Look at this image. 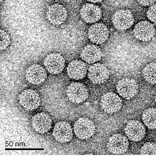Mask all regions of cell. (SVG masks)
<instances>
[{
  "mask_svg": "<svg viewBox=\"0 0 156 158\" xmlns=\"http://www.w3.org/2000/svg\"><path fill=\"white\" fill-rule=\"evenodd\" d=\"M66 94L69 100L76 104L84 102L88 97V92L86 86L78 82H73L68 85Z\"/></svg>",
  "mask_w": 156,
  "mask_h": 158,
  "instance_id": "5",
  "label": "cell"
},
{
  "mask_svg": "<svg viewBox=\"0 0 156 158\" xmlns=\"http://www.w3.org/2000/svg\"><path fill=\"white\" fill-rule=\"evenodd\" d=\"M87 74L88 78L93 83L100 84L107 81L110 75V72L104 64L96 63L89 68Z\"/></svg>",
  "mask_w": 156,
  "mask_h": 158,
  "instance_id": "8",
  "label": "cell"
},
{
  "mask_svg": "<svg viewBox=\"0 0 156 158\" xmlns=\"http://www.w3.org/2000/svg\"><path fill=\"white\" fill-rule=\"evenodd\" d=\"M101 108L106 113L112 114L119 111L122 106V100L116 93H107L101 97L100 101Z\"/></svg>",
  "mask_w": 156,
  "mask_h": 158,
  "instance_id": "2",
  "label": "cell"
},
{
  "mask_svg": "<svg viewBox=\"0 0 156 158\" xmlns=\"http://www.w3.org/2000/svg\"><path fill=\"white\" fill-rule=\"evenodd\" d=\"M129 143L127 137L119 133L110 136L108 141L107 147L111 153L116 155L122 154L128 151Z\"/></svg>",
  "mask_w": 156,
  "mask_h": 158,
  "instance_id": "4",
  "label": "cell"
},
{
  "mask_svg": "<svg viewBox=\"0 0 156 158\" xmlns=\"http://www.w3.org/2000/svg\"><path fill=\"white\" fill-rule=\"evenodd\" d=\"M116 89L120 96L129 100L137 94L138 91V86L134 79L124 78L117 82Z\"/></svg>",
  "mask_w": 156,
  "mask_h": 158,
  "instance_id": "7",
  "label": "cell"
},
{
  "mask_svg": "<svg viewBox=\"0 0 156 158\" xmlns=\"http://www.w3.org/2000/svg\"><path fill=\"white\" fill-rule=\"evenodd\" d=\"M0 49L3 50L6 49L11 43L10 37L7 33L3 29L0 30Z\"/></svg>",
  "mask_w": 156,
  "mask_h": 158,
  "instance_id": "23",
  "label": "cell"
},
{
  "mask_svg": "<svg viewBox=\"0 0 156 158\" xmlns=\"http://www.w3.org/2000/svg\"><path fill=\"white\" fill-rule=\"evenodd\" d=\"M142 119L149 128L156 129V108L150 107L145 109L142 114Z\"/></svg>",
  "mask_w": 156,
  "mask_h": 158,
  "instance_id": "20",
  "label": "cell"
},
{
  "mask_svg": "<svg viewBox=\"0 0 156 158\" xmlns=\"http://www.w3.org/2000/svg\"><path fill=\"white\" fill-rule=\"evenodd\" d=\"M109 31L107 26L102 23L92 24L88 31V37L90 40L96 44H103L108 40Z\"/></svg>",
  "mask_w": 156,
  "mask_h": 158,
  "instance_id": "9",
  "label": "cell"
},
{
  "mask_svg": "<svg viewBox=\"0 0 156 158\" xmlns=\"http://www.w3.org/2000/svg\"><path fill=\"white\" fill-rule=\"evenodd\" d=\"M20 105L26 109L32 110L39 106L40 100L39 94L35 90L27 89L22 91L19 96Z\"/></svg>",
  "mask_w": 156,
  "mask_h": 158,
  "instance_id": "12",
  "label": "cell"
},
{
  "mask_svg": "<svg viewBox=\"0 0 156 158\" xmlns=\"http://www.w3.org/2000/svg\"><path fill=\"white\" fill-rule=\"evenodd\" d=\"M74 131L76 136L82 140L87 139L94 134L95 127L94 123L86 118L78 119L74 125Z\"/></svg>",
  "mask_w": 156,
  "mask_h": 158,
  "instance_id": "1",
  "label": "cell"
},
{
  "mask_svg": "<svg viewBox=\"0 0 156 158\" xmlns=\"http://www.w3.org/2000/svg\"><path fill=\"white\" fill-rule=\"evenodd\" d=\"M133 31L136 38L143 42L150 41L155 34V29L154 25L147 21H141L137 23Z\"/></svg>",
  "mask_w": 156,
  "mask_h": 158,
  "instance_id": "14",
  "label": "cell"
},
{
  "mask_svg": "<svg viewBox=\"0 0 156 158\" xmlns=\"http://www.w3.org/2000/svg\"><path fill=\"white\" fill-rule=\"evenodd\" d=\"M154 100H155V102L156 103V92L155 93V95H154Z\"/></svg>",
  "mask_w": 156,
  "mask_h": 158,
  "instance_id": "27",
  "label": "cell"
},
{
  "mask_svg": "<svg viewBox=\"0 0 156 158\" xmlns=\"http://www.w3.org/2000/svg\"><path fill=\"white\" fill-rule=\"evenodd\" d=\"M140 154L142 155H156V143L152 142L145 143L140 149Z\"/></svg>",
  "mask_w": 156,
  "mask_h": 158,
  "instance_id": "22",
  "label": "cell"
},
{
  "mask_svg": "<svg viewBox=\"0 0 156 158\" xmlns=\"http://www.w3.org/2000/svg\"><path fill=\"white\" fill-rule=\"evenodd\" d=\"M146 16L149 20L156 23V3L150 6L147 12Z\"/></svg>",
  "mask_w": 156,
  "mask_h": 158,
  "instance_id": "24",
  "label": "cell"
},
{
  "mask_svg": "<svg viewBox=\"0 0 156 158\" xmlns=\"http://www.w3.org/2000/svg\"><path fill=\"white\" fill-rule=\"evenodd\" d=\"M88 70L86 64L80 60H75L70 62L67 68V73L71 79L79 80L86 76Z\"/></svg>",
  "mask_w": 156,
  "mask_h": 158,
  "instance_id": "18",
  "label": "cell"
},
{
  "mask_svg": "<svg viewBox=\"0 0 156 158\" xmlns=\"http://www.w3.org/2000/svg\"><path fill=\"white\" fill-rule=\"evenodd\" d=\"M44 67L52 74L61 72L65 66V60L63 56L58 53H51L47 55L43 61Z\"/></svg>",
  "mask_w": 156,
  "mask_h": 158,
  "instance_id": "6",
  "label": "cell"
},
{
  "mask_svg": "<svg viewBox=\"0 0 156 158\" xmlns=\"http://www.w3.org/2000/svg\"><path fill=\"white\" fill-rule=\"evenodd\" d=\"M68 13L66 9L62 5L55 3L48 8L46 12L48 20L54 25H58L66 20Z\"/></svg>",
  "mask_w": 156,
  "mask_h": 158,
  "instance_id": "11",
  "label": "cell"
},
{
  "mask_svg": "<svg viewBox=\"0 0 156 158\" xmlns=\"http://www.w3.org/2000/svg\"><path fill=\"white\" fill-rule=\"evenodd\" d=\"M82 19L88 23H95L101 19L102 12L100 7L95 4L86 3L82 6L80 10Z\"/></svg>",
  "mask_w": 156,
  "mask_h": 158,
  "instance_id": "16",
  "label": "cell"
},
{
  "mask_svg": "<svg viewBox=\"0 0 156 158\" xmlns=\"http://www.w3.org/2000/svg\"><path fill=\"white\" fill-rule=\"evenodd\" d=\"M52 135L58 142L64 143L71 140L73 134L70 123L66 121H61L55 124Z\"/></svg>",
  "mask_w": 156,
  "mask_h": 158,
  "instance_id": "13",
  "label": "cell"
},
{
  "mask_svg": "<svg viewBox=\"0 0 156 158\" xmlns=\"http://www.w3.org/2000/svg\"><path fill=\"white\" fill-rule=\"evenodd\" d=\"M47 70L42 65L34 64L26 70L25 76L27 81L34 85H39L44 83L47 79Z\"/></svg>",
  "mask_w": 156,
  "mask_h": 158,
  "instance_id": "10",
  "label": "cell"
},
{
  "mask_svg": "<svg viewBox=\"0 0 156 158\" xmlns=\"http://www.w3.org/2000/svg\"><path fill=\"white\" fill-rule=\"evenodd\" d=\"M102 53L100 48L95 44H88L82 51L80 57L88 64L96 63L101 58Z\"/></svg>",
  "mask_w": 156,
  "mask_h": 158,
  "instance_id": "19",
  "label": "cell"
},
{
  "mask_svg": "<svg viewBox=\"0 0 156 158\" xmlns=\"http://www.w3.org/2000/svg\"><path fill=\"white\" fill-rule=\"evenodd\" d=\"M142 75L148 83L156 84V63L152 62L147 64L142 70Z\"/></svg>",
  "mask_w": 156,
  "mask_h": 158,
  "instance_id": "21",
  "label": "cell"
},
{
  "mask_svg": "<svg viewBox=\"0 0 156 158\" xmlns=\"http://www.w3.org/2000/svg\"><path fill=\"white\" fill-rule=\"evenodd\" d=\"M31 122L33 128L37 132L44 134L51 129L52 121L50 117L44 112L38 113L32 117Z\"/></svg>",
  "mask_w": 156,
  "mask_h": 158,
  "instance_id": "17",
  "label": "cell"
},
{
  "mask_svg": "<svg viewBox=\"0 0 156 158\" xmlns=\"http://www.w3.org/2000/svg\"><path fill=\"white\" fill-rule=\"evenodd\" d=\"M141 5L146 6H150L155 3L156 0H137Z\"/></svg>",
  "mask_w": 156,
  "mask_h": 158,
  "instance_id": "25",
  "label": "cell"
},
{
  "mask_svg": "<svg viewBox=\"0 0 156 158\" xmlns=\"http://www.w3.org/2000/svg\"><path fill=\"white\" fill-rule=\"evenodd\" d=\"M134 18L131 12L127 9H120L116 11L112 18L114 27L120 31L129 28L133 24Z\"/></svg>",
  "mask_w": 156,
  "mask_h": 158,
  "instance_id": "3",
  "label": "cell"
},
{
  "mask_svg": "<svg viewBox=\"0 0 156 158\" xmlns=\"http://www.w3.org/2000/svg\"><path fill=\"white\" fill-rule=\"evenodd\" d=\"M3 0H0V2H2L3 1Z\"/></svg>",
  "mask_w": 156,
  "mask_h": 158,
  "instance_id": "28",
  "label": "cell"
},
{
  "mask_svg": "<svg viewBox=\"0 0 156 158\" xmlns=\"http://www.w3.org/2000/svg\"><path fill=\"white\" fill-rule=\"evenodd\" d=\"M88 1L95 3H99L101 2L103 0H87Z\"/></svg>",
  "mask_w": 156,
  "mask_h": 158,
  "instance_id": "26",
  "label": "cell"
},
{
  "mask_svg": "<svg viewBox=\"0 0 156 158\" xmlns=\"http://www.w3.org/2000/svg\"><path fill=\"white\" fill-rule=\"evenodd\" d=\"M124 132L130 140L138 142L141 140L145 134V129L143 125L137 120H131L127 123Z\"/></svg>",
  "mask_w": 156,
  "mask_h": 158,
  "instance_id": "15",
  "label": "cell"
}]
</instances>
